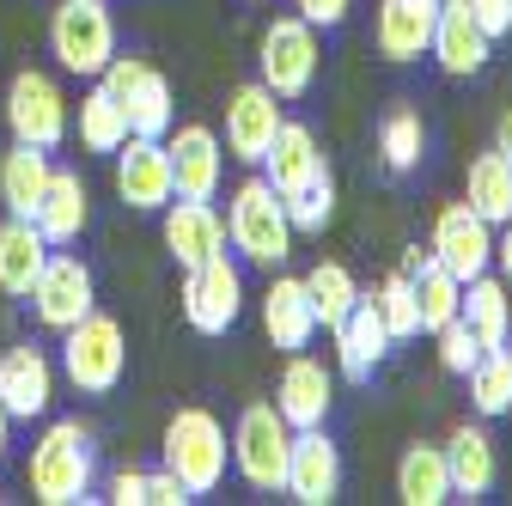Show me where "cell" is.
<instances>
[{"label":"cell","instance_id":"34","mask_svg":"<svg viewBox=\"0 0 512 506\" xmlns=\"http://www.w3.org/2000/svg\"><path fill=\"white\" fill-rule=\"evenodd\" d=\"M378 153H384V171L409 177V171L421 165V153H427V122H421V110L397 104L391 116H384V129H378Z\"/></svg>","mask_w":512,"mask_h":506},{"label":"cell","instance_id":"36","mask_svg":"<svg viewBox=\"0 0 512 506\" xmlns=\"http://www.w3.org/2000/svg\"><path fill=\"white\" fill-rule=\"evenodd\" d=\"M281 202H287L293 232H324V226L336 220V177H330V165H317L305 183H293Z\"/></svg>","mask_w":512,"mask_h":506},{"label":"cell","instance_id":"12","mask_svg":"<svg viewBox=\"0 0 512 506\" xmlns=\"http://www.w3.org/2000/svg\"><path fill=\"white\" fill-rule=\"evenodd\" d=\"M165 159H171V189L189 202H214L220 177H226V141L208 129V122H183V129H165Z\"/></svg>","mask_w":512,"mask_h":506},{"label":"cell","instance_id":"42","mask_svg":"<svg viewBox=\"0 0 512 506\" xmlns=\"http://www.w3.org/2000/svg\"><path fill=\"white\" fill-rule=\"evenodd\" d=\"M196 494H189L171 470H147V506H189Z\"/></svg>","mask_w":512,"mask_h":506},{"label":"cell","instance_id":"27","mask_svg":"<svg viewBox=\"0 0 512 506\" xmlns=\"http://www.w3.org/2000/svg\"><path fill=\"white\" fill-rule=\"evenodd\" d=\"M43 257H49V238L37 232V220L7 214V226H0V293L25 299L31 281H37V269H43Z\"/></svg>","mask_w":512,"mask_h":506},{"label":"cell","instance_id":"5","mask_svg":"<svg viewBox=\"0 0 512 506\" xmlns=\"http://www.w3.org/2000/svg\"><path fill=\"white\" fill-rule=\"evenodd\" d=\"M98 86L122 104V116H128V135H153V141H165V129L177 122V98H171V80L153 68V61H141V55H110L104 61V74H98Z\"/></svg>","mask_w":512,"mask_h":506},{"label":"cell","instance_id":"19","mask_svg":"<svg viewBox=\"0 0 512 506\" xmlns=\"http://www.w3.org/2000/svg\"><path fill=\"white\" fill-rule=\"evenodd\" d=\"M55 403V360L31 342L0 354V409L13 421H43Z\"/></svg>","mask_w":512,"mask_h":506},{"label":"cell","instance_id":"3","mask_svg":"<svg viewBox=\"0 0 512 506\" xmlns=\"http://www.w3.org/2000/svg\"><path fill=\"white\" fill-rule=\"evenodd\" d=\"M165 470L189 488V494H214L226 482V464H232V439H226V421L214 409H177L165 421Z\"/></svg>","mask_w":512,"mask_h":506},{"label":"cell","instance_id":"11","mask_svg":"<svg viewBox=\"0 0 512 506\" xmlns=\"http://www.w3.org/2000/svg\"><path fill=\"white\" fill-rule=\"evenodd\" d=\"M7 129L13 141H31V147H61L68 141V98H61L55 74L43 68H19L13 86H7Z\"/></svg>","mask_w":512,"mask_h":506},{"label":"cell","instance_id":"4","mask_svg":"<svg viewBox=\"0 0 512 506\" xmlns=\"http://www.w3.org/2000/svg\"><path fill=\"white\" fill-rule=\"evenodd\" d=\"M128 372V342L122 324L104 318V311H86L80 324L61 330V378L80 391V397H110Z\"/></svg>","mask_w":512,"mask_h":506},{"label":"cell","instance_id":"21","mask_svg":"<svg viewBox=\"0 0 512 506\" xmlns=\"http://www.w3.org/2000/svg\"><path fill=\"white\" fill-rule=\"evenodd\" d=\"M330 336H336V372L354 378V385H366V378L384 366V354H391V330H384L372 293L354 299V311H348V318H342Z\"/></svg>","mask_w":512,"mask_h":506},{"label":"cell","instance_id":"43","mask_svg":"<svg viewBox=\"0 0 512 506\" xmlns=\"http://www.w3.org/2000/svg\"><path fill=\"white\" fill-rule=\"evenodd\" d=\"M110 500L116 506H147V470H116L110 476Z\"/></svg>","mask_w":512,"mask_h":506},{"label":"cell","instance_id":"15","mask_svg":"<svg viewBox=\"0 0 512 506\" xmlns=\"http://www.w3.org/2000/svg\"><path fill=\"white\" fill-rule=\"evenodd\" d=\"M433 257L452 269L458 281H470V275H482V269H494V226L470 208V202H445L439 214H433Z\"/></svg>","mask_w":512,"mask_h":506},{"label":"cell","instance_id":"38","mask_svg":"<svg viewBox=\"0 0 512 506\" xmlns=\"http://www.w3.org/2000/svg\"><path fill=\"white\" fill-rule=\"evenodd\" d=\"M372 299H378V318H384V330H391V342H409V336H421V318H415V281H409V269L384 275Z\"/></svg>","mask_w":512,"mask_h":506},{"label":"cell","instance_id":"37","mask_svg":"<svg viewBox=\"0 0 512 506\" xmlns=\"http://www.w3.org/2000/svg\"><path fill=\"white\" fill-rule=\"evenodd\" d=\"M122 141H128L122 104H116L104 86H92V92L80 98V147H86V153H116Z\"/></svg>","mask_w":512,"mask_h":506},{"label":"cell","instance_id":"22","mask_svg":"<svg viewBox=\"0 0 512 506\" xmlns=\"http://www.w3.org/2000/svg\"><path fill=\"white\" fill-rule=\"evenodd\" d=\"M37 232L49 238V250H61V244H80V232H86V220H92V196H86V183H80V171H68V165H55L49 171V183H43V202H37Z\"/></svg>","mask_w":512,"mask_h":506},{"label":"cell","instance_id":"45","mask_svg":"<svg viewBox=\"0 0 512 506\" xmlns=\"http://www.w3.org/2000/svg\"><path fill=\"white\" fill-rule=\"evenodd\" d=\"M494 147H500V159H506V165H512V110H506V116H500V129H494Z\"/></svg>","mask_w":512,"mask_h":506},{"label":"cell","instance_id":"26","mask_svg":"<svg viewBox=\"0 0 512 506\" xmlns=\"http://www.w3.org/2000/svg\"><path fill=\"white\" fill-rule=\"evenodd\" d=\"M458 318L470 324V336L482 348H506V330H512V281L500 275H470L464 281V305H458Z\"/></svg>","mask_w":512,"mask_h":506},{"label":"cell","instance_id":"18","mask_svg":"<svg viewBox=\"0 0 512 506\" xmlns=\"http://www.w3.org/2000/svg\"><path fill=\"white\" fill-rule=\"evenodd\" d=\"M427 55L439 61V74H452V80H470L488 68V55H494V37L470 19L464 0H439V13H433V43Z\"/></svg>","mask_w":512,"mask_h":506},{"label":"cell","instance_id":"47","mask_svg":"<svg viewBox=\"0 0 512 506\" xmlns=\"http://www.w3.org/2000/svg\"><path fill=\"white\" fill-rule=\"evenodd\" d=\"M506 354H512V330H506Z\"/></svg>","mask_w":512,"mask_h":506},{"label":"cell","instance_id":"31","mask_svg":"<svg viewBox=\"0 0 512 506\" xmlns=\"http://www.w3.org/2000/svg\"><path fill=\"white\" fill-rule=\"evenodd\" d=\"M317 165H324V153H317V135L305 129V122H281L275 147L263 153V165H256V171H263V177L281 189V196H287V189H293V183H305Z\"/></svg>","mask_w":512,"mask_h":506},{"label":"cell","instance_id":"28","mask_svg":"<svg viewBox=\"0 0 512 506\" xmlns=\"http://www.w3.org/2000/svg\"><path fill=\"white\" fill-rule=\"evenodd\" d=\"M49 147H31V141H13V153L0 159V202H7V214H37L43 202V183H49Z\"/></svg>","mask_w":512,"mask_h":506},{"label":"cell","instance_id":"10","mask_svg":"<svg viewBox=\"0 0 512 506\" xmlns=\"http://www.w3.org/2000/svg\"><path fill=\"white\" fill-rule=\"evenodd\" d=\"M183 324L189 330H202V336H226L232 324H238V311H244V275H238V263L226 257H208V263H196V269H183Z\"/></svg>","mask_w":512,"mask_h":506},{"label":"cell","instance_id":"9","mask_svg":"<svg viewBox=\"0 0 512 506\" xmlns=\"http://www.w3.org/2000/svg\"><path fill=\"white\" fill-rule=\"evenodd\" d=\"M25 299H31V318L61 336L68 324H80L86 311H98V281H92V269L74 257V250L61 244V250L43 257V269H37V281H31Z\"/></svg>","mask_w":512,"mask_h":506},{"label":"cell","instance_id":"6","mask_svg":"<svg viewBox=\"0 0 512 506\" xmlns=\"http://www.w3.org/2000/svg\"><path fill=\"white\" fill-rule=\"evenodd\" d=\"M287 452H293V427L281 421L275 403H250L232 427V470L256 494H281L287 482Z\"/></svg>","mask_w":512,"mask_h":506},{"label":"cell","instance_id":"16","mask_svg":"<svg viewBox=\"0 0 512 506\" xmlns=\"http://www.w3.org/2000/svg\"><path fill=\"white\" fill-rule=\"evenodd\" d=\"M116 196L122 208H135V214H159L177 189H171V159H165V141L153 135H128L116 147Z\"/></svg>","mask_w":512,"mask_h":506},{"label":"cell","instance_id":"30","mask_svg":"<svg viewBox=\"0 0 512 506\" xmlns=\"http://www.w3.org/2000/svg\"><path fill=\"white\" fill-rule=\"evenodd\" d=\"M409 281H415V318H421V330H427V336H433V330H445V324L458 318V305H464V281L445 269L433 250L421 257V269H415Z\"/></svg>","mask_w":512,"mask_h":506},{"label":"cell","instance_id":"7","mask_svg":"<svg viewBox=\"0 0 512 506\" xmlns=\"http://www.w3.org/2000/svg\"><path fill=\"white\" fill-rule=\"evenodd\" d=\"M317 25H305L299 13H281V19H269L263 25V43H256V80H263L281 104L287 98H305L311 92V80H317Z\"/></svg>","mask_w":512,"mask_h":506},{"label":"cell","instance_id":"39","mask_svg":"<svg viewBox=\"0 0 512 506\" xmlns=\"http://www.w3.org/2000/svg\"><path fill=\"white\" fill-rule=\"evenodd\" d=\"M433 354H439V366H445V372H458V378H464V372L476 366L482 342L470 336V324H464V318H452L445 330H433Z\"/></svg>","mask_w":512,"mask_h":506},{"label":"cell","instance_id":"32","mask_svg":"<svg viewBox=\"0 0 512 506\" xmlns=\"http://www.w3.org/2000/svg\"><path fill=\"white\" fill-rule=\"evenodd\" d=\"M464 202L488 220V226H500V220H512V165L500 159V147H488V153H476L470 159V177H464Z\"/></svg>","mask_w":512,"mask_h":506},{"label":"cell","instance_id":"1","mask_svg":"<svg viewBox=\"0 0 512 506\" xmlns=\"http://www.w3.org/2000/svg\"><path fill=\"white\" fill-rule=\"evenodd\" d=\"M293 220H287V202H281V189L256 171L244 177L232 196H226V244L238 250L244 263L256 269H281L293 257Z\"/></svg>","mask_w":512,"mask_h":506},{"label":"cell","instance_id":"35","mask_svg":"<svg viewBox=\"0 0 512 506\" xmlns=\"http://www.w3.org/2000/svg\"><path fill=\"white\" fill-rule=\"evenodd\" d=\"M464 378H470L476 415H488V421H494V415H512V354H506V348H482Z\"/></svg>","mask_w":512,"mask_h":506},{"label":"cell","instance_id":"2","mask_svg":"<svg viewBox=\"0 0 512 506\" xmlns=\"http://www.w3.org/2000/svg\"><path fill=\"white\" fill-rule=\"evenodd\" d=\"M98 464H92V433L80 421H49L31 446V494L43 506H80L92 500Z\"/></svg>","mask_w":512,"mask_h":506},{"label":"cell","instance_id":"17","mask_svg":"<svg viewBox=\"0 0 512 506\" xmlns=\"http://www.w3.org/2000/svg\"><path fill=\"white\" fill-rule=\"evenodd\" d=\"M159 238H165V250H171L177 269H196V263H208V257H220V250H226V220H220L214 202L171 196L159 208Z\"/></svg>","mask_w":512,"mask_h":506},{"label":"cell","instance_id":"33","mask_svg":"<svg viewBox=\"0 0 512 506\" xmlns=\"http://www.w3.org/2000/svg\"><path fill=\"white\" fill-rule=\"evenodd\" d=\"M305 293H311V311H317V330H336L360 299V281H354L348 263H317L305 275Z\"/></svg>","mask_w":512,"mask_h":506},{"label":"cell","instance_id":"24","mask_svg":"<svg viewBox=\"0 0 512 506\" xmlns=\"http://www.w3.org/2000/svg\"><path fill=\"white\" fill-rule=\"evenodd\" d=\"M433 13L421 0H378V19H372V43L384 61H421L433 43Z\"/></svg>","mask_w":512,"mask_h":506},{"label":"cell","instance_id":"44","mask_svg":"<svg viewBox=\"0 0 512 506\" xmlns=\"http://www.w3.org/2000/svg\"><path fill=\"white\" fill-rule=\"evenodd\" d=\"M494 269H500V281H512V220H500V232H494Z\"/></svg>","mask_w":512,"mask_h":506},{"label":"cell","instance_id":"41","mask_svg":"<svg viewBox=\"0 0 512 506\" xmlns=\"http://www.w3.org/2000/svg\"><path fill=\"white\" fill-rule=\"evenodd\" d=\"M293 7H299V19H305V25H317V31H336V25L348 19V7H354V0H293Z\"/></svg>","mask_w":512,"mask_h":506},{"label":"cell","instance_id":"13","mask_svg":"<svg viewBox=\"0 0 512 506\" xmlns=\"http://www.w3.org/2000/svg\"><path fill=\"white\" fill-rule=\"evenodd\" d=\"M287 500L299 506H330L342 494V452L324 427H293V452H287Z\"/></svg>","mask_w":512,"mask_h":506},{"label":"cell","instance_id":"25","mask_svg":"<svg viewBox=\"0 0 512 506\" xmlns=\"http://www.w3.org/2000/svg\"><path fill=\"white\" fill-rule=\"evenodd\" d=\"M445 476H452V500H482L500 476V458H494V439L482 427H452L445 439Z\"/></svg>","mask_w":512,"mask_h":506},{"label":"cell","instance_id":"46","mask_svg":"<svg viewBox=\"0 0 512 506\" xmlns=\"http://www.w3.org/2000/svg\"><path fill=\"white\" fill-rule=\"evenodd\" d=\"M7 433H13V415H7V409H0V464H7V446H13V439H7Z\"/></svg>","mask_w":512,"mask_h":506},{"label":"cell","instance_id":"40","mask_svg":"<svg viewBox=\"0 0 512 506\" xmlns=\"http://www.w3.org/2000/svg\"><path fill=\"white\" fill-rule=\"evenodd\" d=\"M464 7H470V19H476L494 43L512 31V0H464Z\"/></svg>","mask_w":512,"mask_h":506},{"label":"cell","instance_id":"8","mask_svg":"<svg viewBox=\"0 0 512 506\" xmlns=\"http://www.w3.org/2000/svg\"><path fill=\"white\" fill-rule=\"evenodd\" d=\"M49 49L68 74L80 80H98L104 61L116 55V19L104 0H61L55 19H49Z\"/></svg>","mask_w":512,"mask_h":506},{"label":"cell","instance_id":"20","mask_svg":"<svg viewBox=\"0 0 512 506\" xmlns=\"http://www.w3.org/2000/svg\"><path fill=\"white\" fill-rule=\"evenodd\" d=\"M330 403H336V372L317 360V354H293L281 385H275V409L287 427H324L330 421Z\"/></svg>","mask_w":512,"mask_h":506},{"label":"cell","instance_id":"14","mask_svg":"<svg viewBox=\"0 0 512 506\" xmlns=\"http://www.w3.org/2000/svg\"><path fill=\"white\" fill-rule=\"evenodd\" d=\"M281 98L263 86V80H250V86H238L232 98H226V153L238 159V165H263V153L275 147V135H281Z\"/></svg>","mask_w":512,"mask_h":506},{"label":"cell","instance_id":"23","mask_svg":"<svg viewBox=\"0 0 512 506\" xmlns=\"http://www.w3.org/2000/svg\"><path fill=\"white\" fill-rule=\"evenodd\" d=\"M263 330H269V342L287 348V354L311 348V336H317V311H311L305 275H275V281H269V293H263Z\"/></svg>","mask_w":512,"mask_h":506},{"label":"cell","instance_id":"29","mask_svg":"<svg viewBox=\"0 0 512 506\" xmlns=\"http://www.w3.org/2000/svg\"><path fill=\"white\" fill-rule=\"evenodd\" d=\"M397 500H403V506H445V500H452L445 446H427V439H415V446L397 458Z\"/></svg>","mask_w":512,"mask_h":506}]
</instances>
